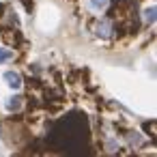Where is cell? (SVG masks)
<instances>
[{
    "label": "cell",
    "instance_id": "6da1fadb",
    "mask_svg": "<svg viewBox=\"0 0 157 157\" xmlns=\"http://www.w3.org/2000/svg\"><path fill=\"white\" fill-rule=\"evenodd\" d=\"M108 84L118 95V99L125 101L131 110L140 114L153 112V93H148V88L142 86L138 78L129 75L127 71H112V78L108 80Z\"/></svg>",
    "mask_w": 157,
    "mask_h": 157
},
{
    "label": "cell",
    "instance_id": "7a4b0ae2",
    "mask_svg": "<svg viewBox=\"0 0 157 157\" xmlns=\"http://www.w3.org/2000/svg\"><path fill=\"white\" fill-rule=\"evenodd\" d=\"M60 22V11L52 5H43L39 9V15H37V24H39V30L43 33H54V28L58 26Z\"/></svg>",
    "mask_w": 157,
    "mask_h": 157
},
{
    "label": "cell",
    "instance_id": "3957f363",
    "mask_svg": "<svg viewBox=\"0 0 157 157\" xmlns=\"http://www.w3.org/2000/svg\"><path fill=\"white\" fill-rule=\"evenodd\" d=\"M2 82H5V86L7 88H11V90H20L22 88V75L17 73V71H5L2 73Z\"/></svg>",
    "mask_w": 157,
    "mask_h": 157
},
{
    "label": "cell",
    "instance_id": "277c9868",
    "mask_svg": "<svg viewBox=\"0 0 157 157\" xmlns=\"http://www.w3.org/2000/svg\"><path fill=\"white\" fill-rule=\"evenodd\" d=\"M93 33L99 37V39H110L112 37V24L108 22V20H99V22H95V26H93Z\"/></svg>",
    "mask_w": 157,
    "mask_h": 157
},
{
    "label": "cell",
    "instance_id": "5b68a950",
    "mask_svg": "<svg viewBox=\"0 0 157 157\" xmlns=\"http://www.w3.org/2000/svg\"><path fill=\"white\" fill-rule=\"evenodd\" d=\"M108 5H110V0H86V7H88L93 13H101V11H105Z\"/></svg>",
    "mask_w": 157,
    "mask_h": 157
},
{
    "label": "cell",
    "instance_id": "8992f818",
    "mask_svg": "<svg viewBox=\"0 0 157 157\" xmlns=\"http://www.w3.org/2000/svg\"><path fill=\"white\" fill-rule=\"evenodd\" d=\"M5 110H7V112H17V110H22V99L15 97V95L7 97V99H5Z\"/></svg>",
    "mask_w": 157,
    "mask_h": 157
},
{
    "label": "cell",
    "instance_id": "52a82bcc",
    "mask_svg": "<svg viewBox=\"0 0 157 157\" xmlns=\"http://www.w3.org/2000/svg\"><path fill=\"white\" fill-rule=\"evenodd\" d=\"M142 20H144V24H155V7L153 5L142 9Z\"/></svg>",
    "mask_w": 157,
    "mask_h": 157
},
{
    "label": "cell",
    "instance_id": "ba28073f",
    "mask_svg": "<svg viewBox=\"0 0 157 157\" xmlns=\"http://www.w3.org/2000/svg\"><path fill=\"white\" fill-rule=\"evenodd\" d=\"M13 56H15L13 50H9V48H0V65H5V63L13 60Z\"/></svg>",
    "mask_w": 157,
    "mask_h": 157
}]
</instances>
